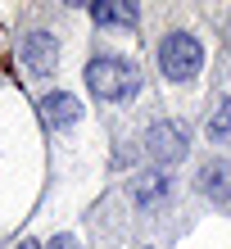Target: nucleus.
Segmentation results:
<instances>
[{
    "label": "nucleus",
    "instance_id": "obj_1",
    "mask_svg": "<svg viewBox=\"0 0 231 249\" xmlns=\"http://www.w3.org/2000/svg\"><path fill=\"white\" fill-rule=\"evenodd\" d=\"M86 86H91L95 100L118 105V100H132V95H136L141 72H136L132 59H118V54H95V59L86 64Z\"/></svg>",
    "mask_w": 231,
    "mask_h": 249
},
{
    "label": "nucleus",
    "instance_id": "obj_2",
    "mask_svg": "<svg viewBox=\"0 0 231 249\" xmlns=\"http://www.w3.org/2000/svg\"><path fill=\"white\" fill-rule=\"evenodd\" d=\"M159 68H163L168 82H191L195 72L204 68V46H199V36L186 32V27L168 32L163 41H159Z\"/></svg>",
    "mask_w": 231,
    "mask_h": 249
},
{
    "label": "nucleus",
    "instance_id": "obj_3",
    "mask_svg": "<svg viewBox=\"0 0 231 249\" xmlns=\"http://www.w3.org/2000/svg\"><path fill=\"white\" fill-rule=\"evenodd\" d=\"M186 145H191V131L181 123H172V118H159L145 131V154L154 163H177V159H186Z\"/></svg>",
    "mask_w": 231,
    "mask_h": 249
},
{
    "label": "nucleus",
    "instance_id": "obj_4",
    "mask_svg": "<svg viewBox=\"0 0 231 249\" xmlns=\"http://www.w3.org/2000/svg\"><path fill=\"white\" fill-rule=\"evenodd\" d=\"M18 59L27 64L32 77H46L54 68V59H59V46H54V36H46V32H27L23 46H18Z\"/></svg>",
    "mask_w": 231,
    "mask_h": 249
},
{
    "label": "nucleus",
    "instance_id": "obj_5",
    "mask_svg": "<svg viewBox=\"0 0 231 249\" xmlns=\"http://www.w3.org/2000/svg\"><path fill=\"white\" fill-rule=\"evenodd\" d=\"M41 113H46V123H50V127H73V123L82 118V105H77L68 91H54V95L41 100Z\"/></svg>",
    "mask_w": 231,
    "mask_h": 249
},
{
    "label": "nucleus",
    "instance_id": "obj_6",
    "mask_svg": "<svg viewBox=\"0 0 231 249\" xmlns=\"http://www.w3.org/2000/svg\"><path fill=\"white\" fill-rule=\"evenodd\" d=\"M168 190H172V181L163 177V172H145V177L132 181V199L141 204V209H154V204L168 199Z\"/></svg>",
    "mask_w": 231,
    "mask_h": 249
},
{
    "label": "nucleus",
    "instance_id": "obj_7",
    "mask_svg": "<svg viewBox=\"0 0 231 249\" xmlns=\"http://www.w3.org/2000/svg\"><path fill=\"white\" fill-rule=\"evenodd\" d=\"M91 18H95V23H105V27H132V23H136V5L95 0V5H91Z\"/></svg>",
    "mask_w": 231,
    "mask_h": 249
},
{
    "label": "nucleus",
    "instance_id": "obj_8",
    "mask_svg": "<svg viewBox=\"0 0 231 249\" xmlns=\"http://www.w3.org/2000/svg\"><path fill=\"white\" fill-rule=\"evenodd\" d=\"M209 141L231 145V100H222V105L213 109V118H209Z\"/></svg>",
    "mask_w": 231,
    "mask_h": 249
},
{
    "label": "nucleus",
    "instance_id": "obj_9",
    "mask_svg": "<svg viewBox=\"0 0 231 249\" xmlns=\"http://www.w3.org/2000/svg\"><path fill=\"white\" fill-rule=\"evenodd\" d=\"M50 249H82V245H77L73 236H54V240H50Z\"/></svg>",
    "mask_w": 231,
    "mask_h": 249
},
{
    "label": "nucleus",
    "instance_id": "obj_10",
    "mask_svg": "<svg viewBox=\"0 0 231 249\" xmlns=\"http://www.w3.org/2000/svg\"><path fill=\"white\" fill-rule=\"evenodd\" d=\"M18 249H41V245H36V240H23V245H18Z\"/></svg>",
    "mask_w": 231,
    "mask_h": 249
}]
</instances>
